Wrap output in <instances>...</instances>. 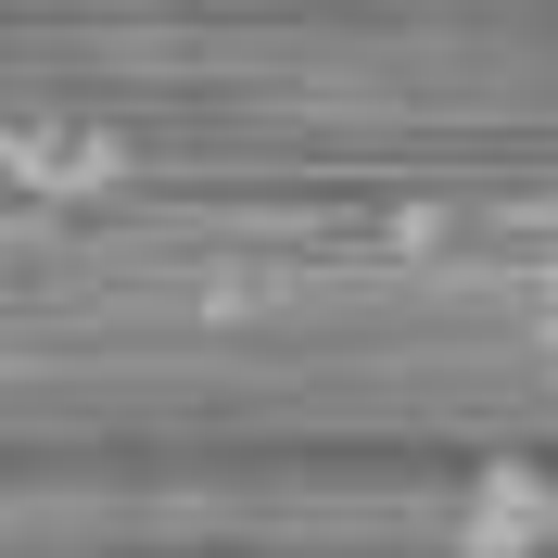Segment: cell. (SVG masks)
<instances>
[{"mask_svg":"<svg viewBox=\"0 0 558 558\" xmlns=\"http://www.w3.org/2000/svg\"><path fill=\"white\" fill-rule=\"evenodd\" d=\"M546 533H558L546 483H533V470H483V495H470V521H457V546H470V558H533Z\"/></svg>","mask_w":558,"mask_h":558,"instance_id":"2","label":"cell"},{"mask_svg":"<svg viewBox=\"0 0 558 558\" xmlns=\"http://www.w3.org/2000/svg\"><path fill=\"white\" fill-rule=\"evenodd\" d=\"M114 128H13V191L26 204H64V191H114Z\"/></svg>","mask_w":558,"mask_h":558,"instance_id":"1","label":"cell"}]
</instances>
